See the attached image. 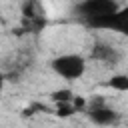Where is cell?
Masks as SVG:
<instances>
[{
	"label": "cell",
	"instance_id": "obj_1",
	"mask_svg": "<svg viewBox=\"0 0 128 128\" xmlns=\"http://www.w3.org/2000/svg\"><path fill=\"white\" fill-rule=\"evenodd\" d=\"M116 8L118 0H80L74 8V16L92 30H108Z\"/></svg>",
	"mask_w": 128,
	"mask_h": 128
},
{
	"label": "cell",
	"instance_id": "obj_2",
	"mask_svg": "<svg viewBox=\"0 0 128 128\" xmlns=\"http://www.w3.org/2000/svg\"><path fill=\"white\" fill-rule=\"evenodd\" d=\"M50 68H52V72H54L56 76H60L62 80L74 82V80H80V78L86 74L88 60H86L82 54L66 52V54H58L56 58H52Z\"/></svg>",
	"mask_w": 128,
	"mask_h": 128
},
{
	"label": "cell",
	"instance_id": "obj_3",
	"mask_svg": "<svg viewBox=\"0 0 128 128\" xmlns=\"http://www.w3.org/2000/svg\"><path fill=\"white\" fill-rule=\"evenodd\" d=\"M46 22H48L46 10L40 0H24L22 2V28H24V32L38 34L44 30Z\"/></svg>",
	"mask_w": 128,
	"mask_h": 128
},
{
	"label": "cell",
	"instance_id": "obj_4",
	"mask_svg": "<svg viewBox=\"0 0 128 128\" xmlns=\"http://www.w3.org/2000/svg\"><path fill=\"white\" fill-rule=\"evenodd\" d=\"M86 114L90 118V122L98 124V126H110L118 122V112L114 108H108L106 102L102 98H94L90 102H86Z\"/></svg>",
	"mask_w": 128,
	"mask_h": 128
},
{
	"label": "cell",
	"instance_id": "obj_5",
	"mask_svg": "<svg viewBox=\"0 0 128 128\" xmlns=\"http://www.w3.org/2000/svg\"><path fill=\"white\" fill-rule=\"evenodd\" d=\"M90 58L96 60V62H102V64H110V66H114V64L120 62L122 54H120V50L114 48L112 44L98 40V42H94V46H92V50H90Z\"/></svg>",
	"mask_w": 128,
	"mask_h": 128
},
{
	"label": "cell",
	"instance_id": "obj_6",
	"mask_svg": "<svg viewBox=\"0 0 128 128\" xmlns=\"http://www.w3.org/2000/svg\"><path fill=\"white\" fill-rule=\"evenodd\" d=\"M108 32H118L122 36H128V4L116 8V12L110 18Z\"/></svg>",
	"mask_w": 128,
	"mask_h": 128
},
{
	"label": "cell",
	"instance_id": "obj_7",
	"mask_svg": "<svg viewBox=\"0 0 128 128\" xmlns=\"http://www.w3.org/2000/svg\"><path fill=\"white\" fill-rule=\"evenodd\" d=\"M104 86H108L116 92H128V74H112L104 82Z\"/></svg>",
	"mask_w": 128,
	"mask_h": 128
},
{
	"label": "cell",
	"instance_id": "obj_8",
	"mask_svg": "<svg viewBox=\"0 0 128 128\" xmlns=\"http://www.w3.org/2000/svg\"><path fill=\"white\" fill-rule=\"evenodd\" d=\"M50 98H52L56 104H62V102H72V98H74V92H72L70 88H60V90H54Z\"/></svg>",
	"mask_w": 128,
	"mask_h": 128
},
{
	"label": "cell",
	"instance_id": "obj_9",
	"mask_svg": "<svg viewBox=\"0 0 128 128\" xmlns=\"http://www.w3.org/2000/svg\"><path fill=\"white\" fill-rule=\"evenodd\" d=\"M2 90H4V74H0V96H2Z\"/></svg>",
	"mask_w": 128,
	"mask_h": 128
}]
</instances>
